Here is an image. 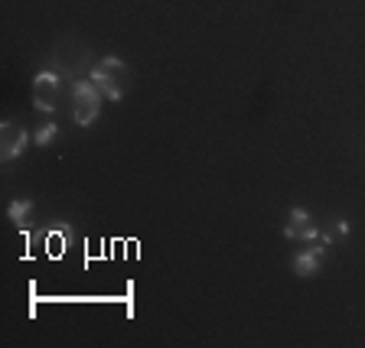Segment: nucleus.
I'll return each mask as SVG.
<instances>
[{
	"label": "nucleus",
	"mask_w": 365,
	"mask_h": 348,
	"mask_svg": "<svg viewBox=\"0 0 365 348\" xmlns=\"http://www.w3.org/2000/svg\"><path fill=\"white\" fill-rule=\"evenodd\" d=\"M26 140H30V134L23 127H16V124H4L0 127V157H4V163H10V159L20 157V150L26 147Z\"/></svg>",
	"instance_id": "20e7f679"
},
{
	"label": "nucleus",
	"mask_w": 365,
	"mask_h": 348,
	"mask_svg": "<svg viewBox=\"0 0 365 348\" xmlns=\"http://www.w3.org/2000/svg\"><path fill=\"white\" fill-rule=\"evenodd\" d=\"M101 101H105V95L98 91L95 82H76V88H72V121L82 124V127L95 124Z\"/></svg>",
	"instance_id": "f03ea898"
},
{
	"label": "nucleus",
	"mask_w": 365,
	"mask_h": 348,
	"mask_svg": "<svg viewBox=\"0 0 365 348\" xmlns=\"http://www.w3.org/2000/svg\"><path fill=\"white\" fill-rule=\"evenodd\" d=\"M7 215L16 221V228L20 231H30V221H33V202L30 199H14L7 209Z\"/></svg>",
	"instance_id": "0eeeda50"
},
{
	"label": "nucleus",
	"mask_w": 365,
	"mask_h": 348,
	"mask_svg": "<svg viewBox=\"0 0 365 348\" xmlns=\"http://www.w3.org/2000/svg\"><path fill=\"white\" fill-rule=\"evenodd\" d=\"M284 235L287 238H304V241H317L319 231H317V225L310 221V215H307L304 209H290V221H287V228H284Z\"/></svg>",
	"instance_id": "423d86ee"
},
{
	"label": "nucleus",
	"mask_w": 365,
	"mask_h": 348,
	"mask_svg": "<svg viewBox=\"0 0 365 348\" xmlns=\"http://www.w3.org/2000/svg\"><path fill=\"white\" fill-rule=\"evenodd\" d=\"M56 134H59V127H56V124H43V127H39L36 134H33V140H36L39 147H46V144H49V140H53Z\"/></svg>",
	"instance_id": "6e6552de"
},
{
	"label": "nucleus",
	"mask_w": 365,
	"mask_h": 348,
	"mask_svg": "<svg viewBox=\"0 0 365 348\" xmlns=\"http://www.w3.org/2000/svg\"><path fill=\"white\" fill-rule=\"evenodd\" d=\"M56 98H59V75L53 72H39L33 78V105L39 111H56Z\"/></svg>",
	"instance_id": "7ed1b4c3"
},
{
	"label": "nucleus",
	"mask_w": 365,
	"mask_h": 348,
	"mask_svg": "<svg viewBox=\"0 0 365 348\" xmlns=\"http://www.w3.org/2000/svg\"><path fill=\"white\" fill-rule=\"evenodd\" d=\"M91 82L98 85V91L108 101H121L124 91L130 85V68L121 59H105L95 72H91Z\"/></svg>",
	"instance_id": "f257e3e1"
},
{
	"label": "nucleus",
	"mask_w": 365,
	"mask_h": 348,
	"mask_svg": "<svg viewBox=\"0 0 365 348\" xmlns=\"http://www.w3.org/2000/svg\"><path fill=\"white\" fill-rule=\"evenodd\" d=\"M329 244V235H319V244L313 241L307 251H300L294 258V273L297 277H313V273H319V254H323V248Z\"/></svg>",
	"instance_id": "39448f33"
}]
</instances>
